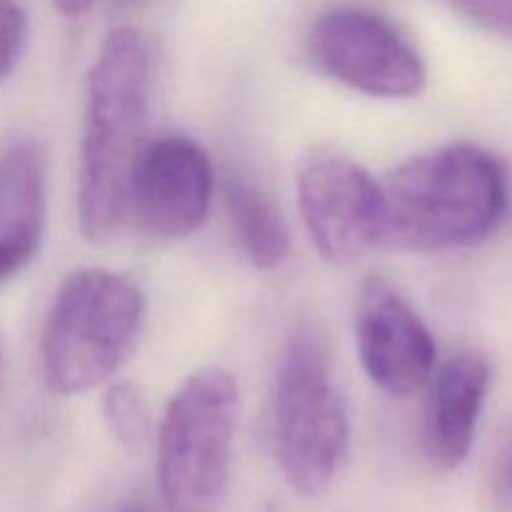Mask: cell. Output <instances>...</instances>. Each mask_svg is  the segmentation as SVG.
I'll use <instances>...</instances> for the list:
<instances>
[{"label":"cell","instance_id":"14","mask_svg":"<svg viewBox=\"0 0 512 512\" xmlns=\"http://www.w3.org/2000/svg\"><path fill=\"white\" fill-rule=\"evenodd\" d=\"M28 43V18L18 0H0V80L18 68Z\"/></svg>","mask_w":512,"mask_h":512},{"label":"cell","instance_id":"16","mask_svg":"<svg viewBox=\"0 0 512 512\" xmlns=\"http://www.w3.org/2000/svg\"><path fill=\"white\" fill-rule=\"evenodd\" d=\"M493 493L498 503H503L505 508H512V438L503 448V453H500L498 463H495Z\"/></svg>","mask_w":512,"mask_h":512},{"label":"cell","instance_id":"17","mask_svg":"<svg viewBox=\"0 0 512 512\" xmlns=\"http://www.w3.org/2000/svg\"><path fill=\"white\" fill-rule=\"evenodd\" d=\"M53 3L65 18H80L93 8V0H53Z\"/></svg>","mask_w":512,"mask_h":512},{"label":"cell","instance_id":"19","mask_svg":"<svg viewBox=\"0 0 512 512\" xmlns=\"http://www.w3.org/2000/svg\"><path fill=\"white\" fill-rule=\"evenodd\" d=\"M120 3H133V0H120Z\"/></svg>","mask_w":512,"mask_h":512},{"label":"cell","instance_id":"18","mask_svg":"<svg viewBox=\"0 0 512 512\" xmlns=\"http://www.w3.org/2000/svg\"><path fill=\"white\" fill-rule=\"evenodd\" d=\"M120 512H150V510L145 508L143 503H133V505H128V508H123Z\"/></svg>","mask_w":512,"mask_h":512},{"label":"cell","instance_id":"11","mask_svg":"<svg viewBox=\"0 0 512 512\" xmlns=\"http://www.w3.org/2000/svg\"><path fill=\"white\" fill-rule=\"evenodd\" d=\"M48 165L38 143H15L0 155V285L38 255L48 215Z\"/></svg>","mask_w":512,"mask_h":512},{"label":"cell","instance_id":"13","mask_svg":"<svg viewBox=\"0 0 512 512\" xmlns=\"http://www.w3.org/2000/svg\"><path fill=\"white\" fill-rule=\"evenodd\" d=\"M103 415L110 435L130 455H140L153 438L148 400L143 390L130 380H110L103 398Z\"/></svg>","mask_w":512,"mask_h":512},{"label":"cell","instance_id":"4","mask_svg":"<svg viewBox=\"0 0 512 512\" xmlns=\"http://www.w3.org/2000/svg\"><path fill=\"white\" fill-rule=\"evenodd\" d=\"M145 310V293L128 275L105 268L70 273L40 338L45 385L58 395H80L110 383L138 348Z\"/></svg>","mask_w":512,"mask_h":512},{"label":"cell","instance_id":"3","mask_svg":"<svg viewBox=\"0 0 512 512\" xmlns=\"http://www.w3.org/2000/svg\"><path fill=\"white\" fill-rule=\"evenodd\" d=\"M273 440L285 480L305 498L323 495L348 458V403L318 318H300L283 345L273 385Z\"/></svg>","mask_w":512,"mask_h":512},{"label":"cell","instance_id":"8","mask_svg":"<svg viewBox=\"0 0 512 512\" xmlns=\"http://www.w3.org/2000/svg\"><path fill=\"white\" fill-rule=\"evenodd\" d=\"M213 193L208 153L185 135H165L145 145L135 163L128 215L153 238H188L208 220Z\"/></svg>","mask_w":512,"mask_h":512},{"label":"cell","instance_id":"6","mask_svg":"<svg viewBox=\"0 0 512 512\" xmlns=\"http://www.w3.org/2000/svg\"><path fill=\"white\" fill-rule=\"evenodd\" d=\"M308 58L318 73L373 98H415L428 68L413 40L368 8H330L308 33Z\"/></svg>","mask_w":512,"mask_h":512},{"label":"cell","instance_id":"15","mask_svg":"<svg viewBox=\"0 0 512 512\" xmlns=\"http://www.w3.org/2000/svg\"><path fill=\"white\" fill-rule=\"evenodd\" d=\"M445 3L470 23L512 38V0H445Z\"/></svg>","mask_w":512,"mask_h":512},{"label":"cell","instance_id":"9","mask_svg":"<svg viewBox=\"0 0 512 512\" xmlns=\"http://www.w3.org/2000/svg\"><path fill=\"white\" fill-rule=\"evenodd\" d=\"M360 363L365 375L390 398H410L430 383L438 345L418 310L385 278H368L355 313Z\"/></svg>","mask_w":512,"mask_h":512},{"label":"cell","instance_id":"12","mask_svg":"<svg viewBox=\"0 0 512 512\" xmlns=\"http://www.w3.org/2000/svg\"><path fill=\"white\" fill-rule=\"evenodd\" d=\"M225 210L240 250L258 270H275L290 258V230L278 205L253 183L228 180Z\"/></svg>","mask_w":512,"mask_h":512},{"label":"cell","instance_id":"7","mask_svg":"<svg viewBox=\"0 0 512 512\" xmlns=\"http://www.w3.org/2000/svg\"><path fill=\"white\" fill-rule=\"evenodd\" d=\"M298 205L315 250L328 263H355L380 248L383 185L348 155H308L298 168Z\"/></svg>","mask_w":512,"mask_h":512},{"label":"cell","instance_id":"1","mask_svg":"<svg viewBox=\"0 0 512 512\" xmlns=\"http://www.w3.org/2000/svg\"><path fill=\"white\" fill-rule=\"evenodd\" d=\"M153 53L140 30L105 35L85 80L78 220L88 243H105L128 218V188L148 145Z\"/></svg>","mask_w":512,"mask_h":512},{"label":"cell","instance_id":"5","mask_svg":"<svg viewBox=\"0 0 512 512\" xmlns=\"http://www.w3.org/2000/svg\"><path fill=\"white\" fill-rule=\"evenodd\" d=\"M238 410V380L220 365L195 370L175 390L158 430L165 512H223Z\"/></svg>","mask_w":512,"mask_h":512},{"label":"cell","instance_id":"2","mask_svg":"<svg viewBox=\"0 0 512 512\" xmlns=\"http://www.w3.org/2000/svg\"><path fill=\"white\" fill-rule=\"evenodd\" d=\"M383 240L398 253L473 248L508 213V170L473 143H450L413 155L383 180Z\"/></svg>","mask_w":512,"mask_h":512},{"label":"cell","instance_id":"10","mask_svg":"<svg viewBox=\"0 0 512 512\" xmlns=\"http://www.w3.org/2000/svg\"><path fill=\"white\" fill-rule=\"evenodd\" d=\"M430 380L433 385L423 415V450L435 470L453 473L473 450L493 368L483 353L463 350Z\"/></svg>","mask_w":512,"mask_h":512}]
</instances>
